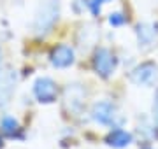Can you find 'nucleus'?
Here are the masks:
<instances>
[{"instance_id":"obj_6","label":"nucleus","mask_w":158,"mask_h":149,"mask_svg":"<svg viewBox=\"0 0 158 149\" xmlns=\"http://www.w3.org/2000/svg\"><path fill=\"white\" fill-rule=\"evenodd\" d=\"M32 90L40 103H55L58 100V84L51 77H37Z\"/></svg>"},{"instance_id":"obj_13","label":"nucleus","mask_w":158,"mask_h":149,"mask_svg":"<svg viewBox=\"0 0 158 149\" xmlns=\"http://www.w3.org/2000/svg\"><path fill=\"white\" fill-rule=\"evenodd\" d=\"M95 2H98V4H107V2H111V0H95Z\"/></svg>"},{"instance_id":"obj_9","label":"nucleus","mask_w":158,"mask_h":149,"mask_svg":"<svg viewBox=\"0 0 158 149\" xmlns=\"http://www.w3.org/2000/svg\"><path fill=\"white\" fill-rule=\"evenodd\" d=\"M132 140H134L132 133L123 130V128H119V126H116L114 130H111L109 135L106 137V144L111 146V147H116V149H123L127 146H130Z\"/></svg>"},{"instance_id":"obj_8","label":"nucleus","mask_w":158,"mask_h":149,"mask_svg":"<svg viewBox=\"0 0 158 149\" xmlns=\"http://www.w3.org/2000/svg\"><path fill=\"white\" fill-rule=\"evenodd\" d=\"M135 35L139 40V46H151L158 39V23H139L135 28Z\"/></svg>"},{"instance_id":"obj_12","label":"nucleus","mask_w":158,"mask_h":149,"mask_svg":"<svg viewBox=\"0 0 158 149\" xmlns=\"http://www.w3.org/2000/svg\"><path fill=\"white\" fill-rule=\"evenodd\" d=\"M153 121L158 128V90L155 93V98H153Z\"/></svg>"},{"instance_id":"obj_5","label":"nucleus","mask_w":158,"mask_h":149,"mask_svg":"<svg viewBox=\"0 0 158 149\" xmlns=\"http://www.w3.org/2000/svg\"><path fill=\"white\" fill-rule=\"evenodd\" d=\"M130 79L137 86H153L158 79V65L155 62H142L141 65H137L135 69L132 70Z\"/></svg>"},{"instance_id":"obj_7","label":"nucleus","mask_w":158,"mask_h":149,"mask_svg":"<svg viewBox=\"0 0 158 149\" xmlns=\"http://www.w3.org/2000/svg\"><path fill=\"white\" fill-rule=\"evenodd\" d=\"M76 62V53L74 47L69 44H58L49 53V63L55 69H69Z\"/></svg>"},{"instance_id":"obj_2","label":"nucleus","mask_w":158,"mask_h":149,"mask_svg":"<svg viewBox=\"0 0 158 149\" xmlns=\"http://www.w3.org/2000/svg\"><path fill=\"white\" fill-rule=\"evenodd\" d=\"M116 67L118 58L114 56V53L107 47H97L93 53V70L97 74L104 79H109L116 72Z\"/></svg>"},{"instance_id":"obj_14","label":"nucleus","mask_w":158,"mask_h":149,"mask_svg":"<svg viewBox=\"0 0 158 149\" xmlns=\"http://www.w3.org/2000/svg\"><path fill=\"white\" fill-rule=\"evenodd\" d=\"M4 147V140H2V137H0V149Z\"/></svg>"},{"instance_id":"obj_11","label":"nucleus","mask_w":158,"mask_h":149,"mask_svg":"<svg viewBox=\"0 0 158 149\" xmlns=\"http://www.w3.org/2000/svg\"><path fill=\"white\" fill-rule=\"evenodd\" d=\"M125 14H121V12H113L111 16H109V23L113 25V26H121V25H125Z\"/></svg>"},{"instance_id":"obj_10","label":"nucleus","mask_w":158,"mask_h":149,"mask_svg":"<svg viewBox=\"0 0 158 149\" xmlns=\"http://www.w3.org/2000/svg\"><path fill=\"white\" fill-rule=\"evenodd\" d=\"M0 132L9 139H25L19 121L16 118H12V116H2V119H0Z\"/></svg>"},{"instance_id":"obj_15","label":"nucleus","mask_w":158,"mask_h":149,"mask_svg":"<svg viewBox=\"0 0 158 149\" xmlns=\"http://www.w3.org/2000/svg\"><path fill=\"white\" fill-rule=\"evenodd\" d=\"M2 56H4V53H2V49H0V62H2Z\"/></svg>"},{"instance_id":"obj_16","label":"nucleus","mask_w":158,"mask_h":149,"mask_svg":"<svg viewBox=\"0 0 158 149\" xmlns=\"http://www.w3.org/2000/svg\"><path fill=\"white\" fill-rule=\"evenodd\" d=\"M141 149H153V147H149V146H144V147H141Z\"/></svg>"},{"instance_id":"obj_3","label":"nucleus","mask_w":158,"mask_h":149,"mask_svg":"<svg viewBox=\"0 0 158 149\" xmlns=\"http://www.w3.org/2000/svg\"><path fill=\"white\" fill-rule=\"evenodd\" d=\"M18 72L11 65H0V107L11 102L12 93L16 91Z\"/></svg>"},{"instance_id":"obj_4","label":"nucleus","mask_w":158,"mask_h":149,"mask_svg":"<svg viewBox=\"0 0 158 149\" xmlns=\"http://www.w3.org/2000/svg\"><path fill=\"white\" fill-rule=\"evenodd\" d=\"M91 118L98 125L116 128V121H118L119 114H118V111H116V105L114 103L102 100V102L93 103V107H91Z\"/></svg>"},{"instance_id":"obj_1","label":"nucleus","mask_w":158,"mask_h":149,"mask_svg":"<svg viewBox=\"0 0 158 149\" xmlns=\"http://www.w3.org/2000/svg\"><path fill=\"white\" fill-rule=\"evenodd\" d=\"M58 18H60V2L58 0H46L40 4L39 11L35 14L32 28L37 35H46L53 30Z\"/></svg>"}]
</instances>
